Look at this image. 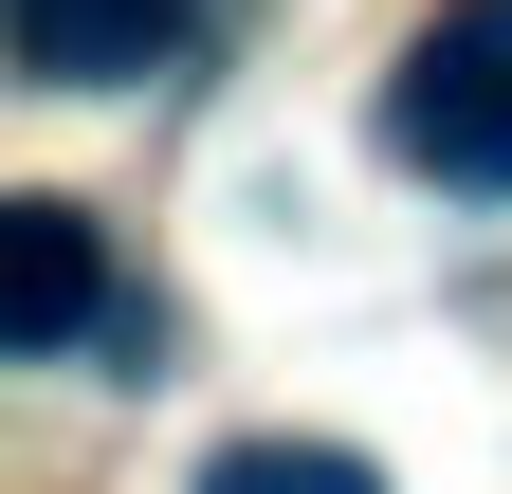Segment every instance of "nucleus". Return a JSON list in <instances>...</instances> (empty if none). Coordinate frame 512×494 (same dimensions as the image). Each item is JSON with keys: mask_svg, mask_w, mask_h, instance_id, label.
Returning a JSON list of instances; mask_svg holds the SVG:
<instances>
[{"mask_svg": "<svg viewBox=\"0 0 512 494\" xmlns=\"http://www.w3.org/2000/svg\"><path fill=\"white\" fill-rule=\"evenodd\" d=\"M384 147L458 202H512V0H439L384 74Z\"/></svg>", "mask_w": 512, "mask_h": 494, "instance_id": "f257e3e1", "label": "nucleus"}, {"mask_svg": "<svg viewBox=\"0 0 512 494\" xmlns=\"http://www.w3.org/2000/svg\"><path fill=\"white\" fill-rule=\"evenodd\" d=\"M0 19H19V74L37 92H147V74L202 55L220 0H0Z\"/></svg>", "mask_w": 512, "mask_h": 494, "instance_id": "f03ea898", "label": "nucleus"}, {"mask_svg": "<svg viewBox=\"0 0 512 494\" xmlns=\"http://www.w3.org/2000/svg\"><path fill=\"white\" fill-rule=\"evenodd\" d=\"M0 330H19L37 366L110 348V238H92L74 202H0Z\"/></svg>", "mask_w": 512, "mask_h": 494, "instance_id": "7ed1b4c3", "label": "nucleus"}, {"mask_svg": "<svg viewBox=\"0 0 512 494\" xmlns=\"http://www.w3.org/2000/svg\"><path fill=\"white\" fill-rule=\"evenodd\" d=\"M202 494H384V458H348V440H220Z\"/></svg>", "mask_w": 512, "mask_h": 494, "instance_id": "20e7f679", "label": "nucleus"}]
</instances>
